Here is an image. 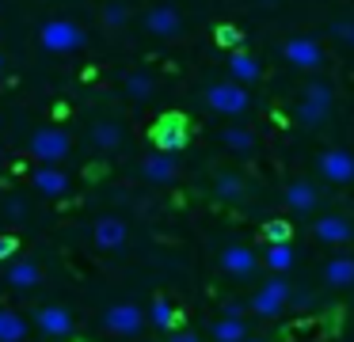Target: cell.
<instances>
[{
	"mask_svg": "<svg viewBox=\"0 0 354 342\" xmlns=\"http://www.w3.org/2000/svg\"><path fill=\"white\" fill-rule=\"evenodd\" d=\"M126 240H130V228H126V220L122 217H100L92 225V243L100 251H122L126 247Z\"/></svg>",
	"mask_w": 354,
	"mask_h": 342,
	"instance_id": "obj_10",
	"label": "cell"
},
{
	"mask_svg": "<svg viewBox=\"0 0 354 342\" xmlns=\"http://www.w3.org/2000/svg\"><path fill=\"white\" fill-rule=\"evenodd\" d=\"M179 175V164H176V152H149L145 160H141V179L153 182V187H164V182H176Z\"/></svg>",
	"mask_w": 354,
	"mask_h": 342,
	"instance_id": "obj_14",
	"label": "cell"
},
{
	"mask_svg": "<svg viewBox=\"0 0 354 342\" xmlns=\"http://www.w3.org/2000/svg\"><path fill=\"white\" fill-rule=\"evenodd\" d=\"M316 167H320V179L331 182V187L354 182V152L351 149H324L320 160H316Z\"/></svg>",
	"mask_w": 354,
	"mask_h": 342,
	"instance_id": "obj_8",
	"label": "cell"
},
{
	"mask_svg": "<svg viewBox=\"0 0 354 342\" xmlns=\"http://www.w3.org/2000/svg\"><path fill=\"white\" fill-rule=\"evenodd\" d=\"M168 342H202L194 331H176V334H168Z\"/></svg>",
	"mask_w": 354,
	"mask_h": 342,
	"instance_id": "obj_35",
	"label": "cell"
},
{
	"mask_svg": "<svg viewBox=\"0 0 354 342\" xmlns=\"http://www.w3.org/2000/svg\"><path fill=\"white\" fill-rule=\"evenodd\" d=\"M225 316H232V319H244V304H240V301H229V304H225Z\"/></svg>",
	"mask_w": 354,
	"mask_h": 342,
	"instance_id": "obj_36",
	"label": "cell"
},
{
	"mask_svg": "<svg viewBox=\"0 0 354 342\" xmlns=\"http://www.w3.org/2000/svg\"><path fill=\"white\" fill-rule=\"evenodd\" d=\"M206 106L214 114L236 118V114H244L248 106H252V95H248V88L240 80H217V84L206 88Z\"/></svg>",
	"mask_w": 354,
	"mask_h": 342,
	"instance_id": "obj_2",
	"label": "cell"
},
{
	"mask_svg": "<svg viewBox=\"0 0 354 342\" xmlns=\"http://www.w3.org/2000/svg\"><path fill=\"white\" fill-rule=\"evenodd\" d=\"M176 319H179L176 304H171L168 296H156V301H153V308H149V323H153V327H160V331H171V327H176Z\"/></svg>",
	"mask_w": 354,
	"mask_h": 342,
	"instance_id": "obj_27",
	"label": "cell"
},
{
	"mask_svg": "<svg viewBox=\"0 0 354 342\" xmlns=\"http://www.w3.org/2000/svg\"><path fill=\"white\" fill-rule=\"evenodd\" d=\"M92 141H95V149H103V152H115L118 144H122V126H118V122H95V129H92Z\"/></svg>",
	"mask_w": 354,
	"mask_h": 342,
	"instance_id": "obj_25",
	"label": "cell"
},
{
	"mask_svg": "<svg viewBox=\"0 0 354 342\" xmlns=\"http://www.w3.org/2000/svg\"><path fill=\"white\" fill-rule=\"evenodd\" d=\"M263 240L267 243H290V225H286V220H267V225H263Z\"/></svg>",
	"mask_w": 354,
	"mask_h": 342,
	"instance_id": "obj_30",
	"label": "cell"
},
{
	"mask_svg": "<svg viewBox=\"0 0 354 342\" xmlns=\"http://www.w3.org/2000/svg\"><path fill=\"white\" fill-rule=\"evenodd\" d=\"M313 236H316L320 243L339 247V243H351V240H354V225L343 217V213H324V217L313 220Z\"/></svg>",
	"mask_w": 354,
	"mask_h": 342,
	"instance_id": "obj_11",
	"label": "cell"
},
{
	"mask_svg": "<svg viewBox=\"0 0 354 342\" xmlns=\"http://www.w3.org/2000/svg\"><path fill=\"white\" fill-rule=\"evenodd\" d=\"M145 30L153 38H179L183 35V15H179L171 4H156V8L145 12Z\"/></svg>",
	"mask_w": 354,
	"mask_h": 342,
	"instance_id": "obj_13",
	"label": "cell"
},
{
	"mask_svg": "<svg viewBox=\"0 0 354 342\" xmlns=\"http://www.w3.org/2000/svg\"><path fill=\"white\" fill-rule=\"evenodd\" d=\"M244 179H240L236 171H221L214 179V194L221 198V202H240V198H244Z\"/></svg>",
	"mask_w": 354,
	"mask_h": 342,
	"instance_id": "obj_24",
	"label": "cell"
},
{
	"mask_svg": "<svg viewBox=\"0 0 354 342\" xmlns=\"http://www.w3.org/2000/svg\"><path fill=\"white\" fill-rule=\"evenodd\" d=\"M4 65H8V61H4V53H0V73H4Z\"/></svg>",
	"mask_w": 354,
	"mask_h": 342,
	"instance_id": "obj_38",
	"label": "cell"
},
{
	"mask_svg": "<svg viewBox=\"0 0 354 342\" xmlns=\"http://www.w3.org/2000/svg\"><path fill=\"white\" fill-rule=\"evenodd\" d=\"M263 263H267L274 274H290L293 263H297V255H293L290 243H267V255H263Z\"/></svg>",
	"mask_w": 354,
	"mask_h": 342,
	"instance_id": "obj_23",
	"label": "cell"
},
{
	"mask_svg": "<svg viewBox=\"0 0 354 342\" xmlns=\"http://www.w3.org/2000/svg\"><path fill=\"white\" fill-rule=\"evenodd\" d=\"M324 281L331 289H351L354 285V258L351 255H335L324 263Z\"/></svg>",
	"mask_w": 354,
	"mask_h": 342,
	"instance_id": "obj_19",
	"label": "cell"
},
{
	"mask_svg": "<svg viewBox=\"0 0 354 342\" xmlns=\"http://www.w3.org/2000/svg\"><path fill=\"white\" fill-rule=\"evenodd\" d=\"M282 57L290 61L293 68H301V73H316V68H324L328 53H324V46L316 42V38L293 35V38H286V42H282Z\"/></svg>",
	"mask_w": 354,
	"mask_h": 342,
	"instance_id": "obj_7",
	"label": "cell"
},
{
	"mask_svg": "<svg viewBox=\"0 0 354 342\" xmlns=\"http://www.w3.org/2000/svg\"><path fill=\"white\" fill-rule=\"evenodd\" d=\"M259 8H278V0H255Z\"/></svg>",
	"mask_w": 354,
	"mask_h": 342,
	"instance_id": "obj_37",
	"label": "cell"
},
{
	"mask_svg": "<svg viewBox=\"0 0 354 342\" xmlns=\"http://www.w3.org/2000/svg\"><path fill=\"white\" fill-rule=\"evenodd\" d=\"M39 42L46 46L50 53H73L88 42V35L80 30V23H73V19H46L39 27Z\"/></svg>",
	"mask_w": 354,
	"mask_h": 342,
	"instance_id": "obj_3",
	"label": "cell"
},
{
	"mask_svg": "<svg viewBox=\"0 0 354 342\" xmlns=\"http://www.w3.org/2000/svg\"><path fill=\"white\" fill-rule=\"evenodd\" d=\"M145 319L149 316L141 312V304H133V301H118L103 312V327H107L111 334H118V339H138V334L145 331Z\"/></svg>",
	"mask_w": 354,
	"mask_h": 342,
	"instance_id": "obj_6",
	"label": "cell"
},
{
	"mask_svg": "<svg viewBox=\"0 0 354 342\" xmlns=\"http://www.w3.org/2000/svg\"><path fill=\"white\" fill-rule=\"evenodd\" d=\"M35 327H39L42 334H50V339H69L73 334V316H69V308H62V304H42V308L35 312Z\"/></svg>",
	"mask_w": 354,
	"mask_h": 342,
	"instance_id": "obj_15",
	"label": "cell"
},
{
	"mask_svg": "<svg viewBox=\"0 0 354 342\" xmlns=\"http://www.w3.org/2000/svg\"><path fill=\"white\" fill-rule=\"evenodd\" d=\"M331 35H335V42H343L346 50H354V19H335L331 23Z\"/></svg>",
	"mask_w": 354,
	"mask_h": 342,
	"instance_id": "obj_32",
	"label": "cell"
},
{
	"mask_svg": "<svg viewBox=\"0 0 354 342\" xmlns=\"http://www.w3.org/2000/svg\"><path fill=\"white\" fill-rule=\"evenodd\" d=\"M214 342H244L248 339V327H244V319H232V316H221L214 323Z\"/></svg>",
	"mask_w": 354,
	"mask_h": 342,
	"instance_id": "obj_26",
	"label": "cell"
},
{
	"mask_svg": "<svg viewBox=\"0 0 354 342\" xmlns=\"http://www.w3.org/2000/svg\"><path fill=\"white\" fill-rule=\"evenodd\" d=\"M27 334H31V327L16 308H0V342H24Z\"/></svg>",
	"mask_w": 354,
	"mask_h": 342,
	"instance_id": "obj_21",
	"label": "cell"
},
{
	"mask_svg": "<svg viewBox=\"0 0 354 342\" xmlns=\"http://www.w3.org/2000/svg\"><path fill=\"white\" fill-rule=\"evenodd\" d=\"M24 213H27V202H24V198H12V202H8V217L12 220H24Z\"/></svg>",
	"mask_w": 354,
	"mask_h": 342,
	"instance_id": "obj_34",
	"label": "cell"
},
{
	"mask_svg": "<svg viewBox=\"0 0 354 342\" xmlns=\"http://www.w3.org/2000/svg\"><path fill=\"white\" fill-rule=\"evenodd\" d=\"M187 137H191V129H187V118L183 114H164V118H156L153 126V144L160 152H179L187 144Z\"/></svg>",
	"mask_w": 354,
	"mask_h": 342,
	"instance_id": "obj_9",
	"label": "cell"
},
{
	"mask_svg": "<svg viewBox=\"0 0 354 342\" xmlns=\"http://www.w3.org/2000/svg\"><path fill=\"white\" fill-rule=\"evenodd\" d=\"M31 182L42 198H62L65 190H69V175L62 171V164H42L39 171L31 175Z\"/></svg>",
	"mask_w": 354,
	"mask_h": 342,
	"instance_id": "obj_17",
	"label": "cell"
},
{
	"mask_svg": "<svg viewBox=\"0 0 354 342\" xmlns=\"http://www.w3.org/2000/svg\"><path fill=\"white\" fill-rule=\"evenodd\" d=\"M221 144L229 152H236V156H248L255 149V133L248 126H229V129H221Z\"/></svg>",
	"mask_w": 354,
	"mask_h": 342,
	"instance_id": "obj_22",
	"label": "cell"
},
{
	"mask_svg": "<svg viewBox=\"0 0 354 342\" xmlns=\"http://www.w3.org/2000/svg\"><path fill=\"white\" fill-rule=\"evenodd\" d=\"M4 278H8L12 289H35L42 281V270L31 263V258H16V263L8 266V274H4Z\"/></svg>",
	"mask_w": 354,
	"mask_h": 342,
	"instance_id": "obj_20",
	"label": "cell"
},
{
	"mask_svg": "<svg viewBox=\"0 0 354 342\" xmlns=\"http://www.w3.org/2000/svg\"><path fill=\"white\" fill-rule=\"evenodd\" d=\"M244 342H267V339H252V334H248V339Z\"/></svg>",
	"mask_w": 354,
	"mask_h": 342,
	"instance_id": "obj_39",
	"label": "cell"
},
{
	"mask_svg": "<svg viewBox=\"0 0 354 342\" xmlns=\"http://www.w3.org/2000/svg\"><path fill=\"white\" fill-rule=\"evenodd\" d=\"M263 76V65L259 57H252L248 50H232L229 53V80H240V84H252Z\"/></svg>",
	"mask_w": 354,
	"mask_h": 342,
	"instance_id": "obj_18",
	"label": "cell"
},
{
	"mask_svg": "<svg viewBox=\"0 0 354 342\" xmlns=\"http://www.w3.org/2000/svg\"><path fill=\"white\" fill-rule=\"evenodd\" d=\"M331 106H335V88H331L328 80H308L305 91H301L297 99V122L305 129H316L328 122Z\"/></svg>",
	"mask_w": 354,
	"mask_h": 342,
	"instance_id": "obj_1",
	"label": "cell"
},
{
	"mask_svg": "<svg viewBox=\"0 0 354 342\" xmlns=\"http://www.w3.org/2000/svg\"><path fill=\"white\" fill-rule=\"evenodd\" d=\"M255 266H259V258H255V251L248 247V243H229V247L221 251V270L236 281H248L255 274Z\"/></svg>",
	"mask_w": 354,
	"mask_h": 342,
	"instance_id": "obj_12",
	"label": "cell"
},
{
	"mask_svg": "<svg viewBox=\"0 0 354 342\" xmlns=\"http://www.w3.org/2000/svg\"><path fill=\"white\" fill-rule=\"evenodd\" d=\"M122 91L133 99V103H145V99L156 91V84H153V76H149V73H130L122 80Z\"/></svg>",
	"mask_w": 354,
	"mask_h": 342,
	"instance_id": "obj_28",
	"label": "cell"
},
{
	"mask_svg": "<svg viewBox=\"0 0 354 342\" xmlns=\"http://www.w3.org/2000/svg\"><path fill=\"white\" fill-rule=\"evenodd\" d=\"M282 198H286V209L290 213H316V205H320V190L308 179H293Z\"/></svg>",
	"mask_w": 354,
	"mask_h": 342,
	"instance_id": "obj_16",
	"label": "cell"
},
{
	"mask_svg": "<svg viewBox=\"0 0 354 342\" xmlns=\"http://www.w3.org/2000/svg\"><path fill=\"white\" fill-rule=\"evenodd\" d=\"M31 156L39 160V164H62L65 156H69V149H73V141H69V133L65 129H57V126H39L31 133Z\"/></svg>",
	"mask_w": 354,
	"mask_h": 342,
	"instance_id": "obj_5",
	"label": "cell"
},
{
	"mask_svg": "<svg viewBox=\"0 0 354 342\" xmlns=\"http://www.w3.org/2000/svg\"><path fill=\"white\" fill-rule=\"evenodd\" d=\"M0 156H4V149H0Z\"/></svg>",
	"mask_w": 354,
	"mask_h": 342,
	"instance_id": "obj_40",
	"label": "cell"
},
{
	"mask_svg": "<svg viewBox=\"0 0 354 342\" xmlns=\"http://www.w3.org/2000/svg\"><path fill=\"white\" fill-rule=\"evenodd\" d=\"M126 19H130V8H126L122 0H107V4H103V23H107L111 30H118Z\"/></svg>",
	"mask_w": 354,
	"mask_h": 342,
	"instance_id": "obj_29",
	"label": "cell"
},
{
	"mask_svg": "<svg viewBox=\"0 0 354 342\" xmlns=\"http://www.w3.org/2000/svg\"><path fill=\"white\" fill-rule=\"evenodd\" d=\"M290 301H293L290 281H286L282 274H274V278H267L259 289H255V296H252V312H255L259 319H274L282 308H290Z\"/></svg>",
	"mask_w": 354,
	"mask_h": 342,
	"instance_id": "obj_4",
	"label": "cell"
},
{
	"mask_svg": "<svg viewBox=\"0 0 354 342\" xmlns=\"http://www.w3.org/2000/svg\"><path fill=\"white\" fill-rule=\"evenodd\" d=\"M217 46H225V50H240V46H244V35H240L236 27H229V23H225V27H217Z\"/></svg>",
	"mask_w": 354,
	"mask_h": 342,
	"instance_id": "obj_31",
	"label": "cell"
},
{
	"mask_svg": "<svg viewBox=\"0 0 354 342\" xmlns=\"http://www.w3.org/2000/svg\"><path fill=\"white\" fill-rule=\"evenodd\" d=\"M16 247H19L16 236H0V258H12V255H16Z\"/></svg>",
	"mask_w": 354,
	"mask_h": 342,
	"instance_id": "obj_33",
	"label": "cell"
}]
</instances>
